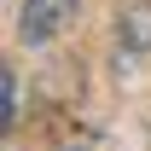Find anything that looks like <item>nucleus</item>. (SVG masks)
<instances>
[{
    "label": "nucleus",
    "instance_id": "f257e3e1",
    "mask_svg": "<svg viewBox=\"0 0 151 151\" xmlns=\"http://www.w3.org/2000/svg\"><path fill=\"white\" fill-rule=\"evenodd\" d=\"M76 18V0H23V18H18V29H23V41H52V35H64V23Z\"/></svg>",
    "mask_w": 151,
    "mask_h": 151
},
{
    "label": "nucleus",
    "instance_id": "f03ea898",
    "mask_svg": "<svg viewBox=\"0 0 151 151\" xmlns=\"http://www.w3.org/2000/svg\"><path fill=\"white\" fill-rule=\"evenodd\" d=\"M116 41L134 47V52H145L151 47V6H128V12L116 18Z\"/></svg>",
    "mask_w": 151,
    "mask_h": 151
},
{
    "label": "nucleus",
    "instance_id": "7ed1b4c3",
    "mask_svg": "<svg viewBox=\"0 0 151 151\" xmlns=\"http://www.w3.org/2000/svg\"><path fill=\"white\" fill-rule=\"evenodd\" d=\"M0 93H6V116H0V122L12 128V122H18V76H12V70L0 76Z\"/></svg>",
    "mask_w": 151,
    "mask_h": 151
}]
</instances>
